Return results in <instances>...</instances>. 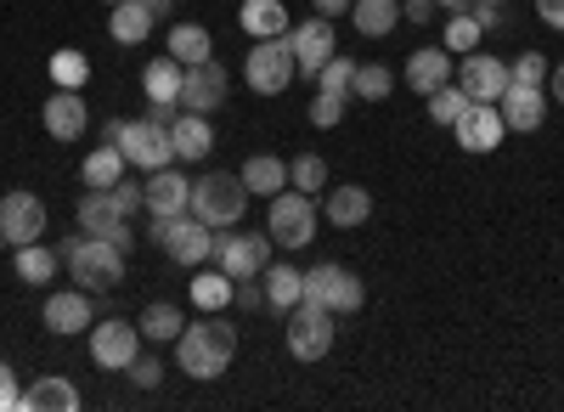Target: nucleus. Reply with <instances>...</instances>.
<instances>
[{
  "label": "nucleus",
  "mask_w": 564,
  "mask_h": 412,
  "mask_svg": "<svg viewBox=\"0 0 564 412\" xmlns=\"http://www.w3.org/2000/svg\"><path fill=\"white\" fill-rule=\"evenodd\" d=\"M141 339H159V345H175L181 339V328H186V316H181V305H170V300H159V305H148L141 311Z\"/></svg>",
  "instance_id": "473e14b6"
},
{
  "label": "nucleus",
  "mask_w": 564,
  "mask_h": 412,
  "mask_svg": "<svg viewBox=\"0 0 564 412\" xmlns=\"http://www.w3.org/2000/svg\"><path fill=\"white\" fill-rule=\"evenodd\" d=\"M553 102H564V63L553 68Z\"/></svg>",
  "instance_id": "6e6d98bb"
},
{
  "label": "nucleus",
  "mask_w": 564,
  "mask_h": 412,
  "mask_svg": "<svg viewBox=\"0 0 564 412\" xmlns=\"http://www.w3.org/2000/svg\"><path fill=\"white\" fill-rule=\"evenodd\" d=\"M289 45H294V63H300V79H316V74H322V63L334 57V23H327V18L294 23V29H289Z\"/></svg>",
  "instance_id": "a211bd4d"
},
{
  "label": "nucleus",
  "mask_w": 564,
  "mask_h": 412,
  "mask_svg": "<svg viewBox=\"0 0 564 412\" xmlns=\"http://www.w3.org/2000/svg\"><path fill=\"white\" fill-rule=\"evenodd\" d=\"M536 18L547 29H564V0H536Z\"/></svg>",
  "instance_id": "3c124183"
},
{
  "label": "nucleus",
  "mask_w": 564,
  "mask_h": 412,
  "mask_svg": "<svg viewBox=\"0 0 564 412\" xmlns=\"http://www.w3.org/2000/svg\"><path fill=\"white\" fill-rule=\"evenodd\" d=\"M452 135H457V148H463V153H497V148H502V135H508L502 108H497V102H468L463 119L452 124Z\"/></svg>",
  "instance_id": "ddd939ff"
},
{
  "label": "nucleus",
  "mask_w": 564,
  "mask_h": 412,
  "mask_svg": "<svg viewBox=\"0 0 564 412\" xmlns=\"http://www.w3.org/2000/svg\"><path fill=\"white\" fill-rule=\"evenodd\" d=\"M108 193H113L119 215H135V209H148V187H141V181H130V175H124V181H113Z\"/></svg>",
  "instance_id": "c03bdc74"
},
{
  "label": "nucleus",
  "mask_w": 564,
  "mask_h": 412,
  "mask_svg": "<svg viewBox=\"0 0 564 412\" xmlns=\"http://www.w3.org/2000/svg\"><path fill=\"white\" fill-rule=\"evenodd\" d=\"M350 79H356V63H350V57H339V52L327 57V63H322V74H316V85L327 90V97H350Z\"/></svg>",
  "instance_id": "79ce46f5"
},
{
  "label": "nucleus",
  "mask_w": 564,
  "mask_h": 412,
  "mask_svg": "<svg viewBox=\"0 0 564 412\" xmlns=\"http://www.w3.org/2000/svg\"><path fill=\"white\" fill-rule=\"evenodd\" d=\"M57 260H63V249H40V243H23V249H12V265H18V278L29 283V289H45L57 278Z\"/></svg>",
  "instance_id": "c756f323"
},
{
  "label": "nucleus",
  "mask_w": 564,
  "mask_h": 412,
  "mask_svg": "<svg viewBox=\"0 0 564 412\" xmlns=\"http://www.w3.org/2000/svg\"><path fill=\"white\" fill-rule=\"evenodd\" d=\"M124 153H119V142H102L97 153H90L85 164H79V175H85V187H113V181H124Z\"/></svg>",
  "instance_id": "72a5a7b5"
},
{
  "label": "nucleus",
  "mask_w": 564,
  "mask_h": 412,
  "mask_svg": "<svg viewBox=\"0 0 564 412\" xmlns=\"http://www.w3.org/2000/svg\"><path fill=\"white\" fill-rule=\"evenodd\" d=\"M102 135L108 142H119V153H124V164L130 170H164V164H175V148H170V124H159V119H135V124H124V119H108L102 124Z\"/></svg>",
  "instance_id": "7ed1b4c3"
},
{
  "label": "nucleus",
  "mask_w": 564,
  "mask_h": 412,
  "mask_svg": "<svg viewBox=\"0 0 564 412\" xmlns=\"http://www.w3.org/2000/svg\"><path fill=\"white\" fill-rule=\"evenodd\" d=\"M305 300L311 305H327L334 316H356L367 305V283L356 278L350 265H311L305 271Z\"/></svg>",
  "instance_id": "423d86ee"
},
{
  "label": "nucleus",
  "mask_w": 564,
  "mask_h": 412,
  "mask_svg": "<svg viewBox=\"0 0 564 412\" xmlns=\"http://www.w3.org/2000/svg\"><path fill=\"white\" fill-rule=\"evenodd\" d=\"M243 79L254 97H282L294 79H300V63H294V45L289 34H271V40H254V52L243 63Z\"/></svg>",
  "instance_id": "39448f33"
},
{
  "label": "nucleus",
  "mask_w": 564,
  "mask_h": 412,
  "mask_svg": "<svg viewBox=\"0 0 564 412\" xmlns=\"http://www.w3.org/2000/svg\"><path fill=\"white\" fill-rule=\"evenodd\" d=\"M45 328H52V334H85L90 328V294L85 289L45 294Z\"/></svg>",
  "instance_id": "393cba45"
},
{
  "label": "nucleus",
  "mask_w": 564,
  "mask_h": 412,
  "mask_svg": "<svg viewBox=\"0 0 564 412\" xmlns=\"http://www.w3.org/2000/svg\"><path fill=\"white\" fill-rule=\"evenodd\" d=\"M148 215H193V181L175 164L148 175Z\"/></svg>",
  "instance_id": "aec40b11"
},
{
  "label": "nucleus",
  "mask_w": 564,
  "mask_h": 412,
  "mask_svg": "<svg viewBox=\"0 0 564 412\" xmlns=\"http://www.w3.org/2000/svg\"><path fill=\"white\" fill-rule=\"evenodd\" d=\"M316 7V18H339V12H350V0H311Z\"/></svg>",
  "instance_id": "864d4df0"
},
{
  "label": "nucleus",
  "mask_w": 564,
  "mask_h": 412,
  "mask_svg": "<svg viewBox=\"0 0 564 412\" xmlns=\"http://www.w3.org/2000/svg\"><path fill=\"white\" fill-rule=\"evenodd\" d=\"M395 90V74L384 68V63H356V79H350V97H361V102H384Z\"/></svg>",
  "instance_id": "4c0bfd02"
},
{
  "label": "nucleus",
  "mask_w": 564,
  "mask_h": 412,
  "mask_svg": "<svg viewBox=\"0 0 564 412\" xmlns=\"http://www.w3.org/2000/svg\"><path fill=\"white\" fill-rule=\"evenodd\" d=\"M468 12H475L480 29H497V23H502V7H468Z\"/></svg>",
  "instance_id": "603ef678"
},
{
  "label": "nucleus",
  "mask_w": 564,
  "mask_h": 412,
  "mask_svg": "<svg viewBox=\"0 0 564 412\" xmlns=\"http://www.w3.org/2000/svg\"><path fill=\"white\" fill-rule=\"evenodd\" d=\"M243 187H249V198H276L282 187H289V159H276V153H254V159H243Z\"/></svg>",
  "instance_id": "bb28decb"
},
{
  "label": "nucleus",
  "mask_w": 564,
  "mask_h": 412,
  "mask_svg": "<svg viewBox=\"0 0 564 412\" xmlns=\"http://www.w3.org/2000/svg\"><path fill=\"white\" fill-rule=\"evenodd\" d=\"M463 108H468V97H463V85L452 79V85H441L435 97H430V119L441 124V130H452L457 119H463Z\"/></svg>",
  "instance_id": "ea45409f"
},
{
  "label": "nucleus",
  "mask_w": 564,
  "mask_h": 412,
  "mask_svg": "<svg viewBox=\"0 0 564 412\" xmlns=\"http://www.w3.org/2000/svg\"><path fill=\"white\" fill-rule=\"evenodd\" d=\"M181 79H186V68L175 57H153L141 68V90H148L153 108H181Z\"/></svg>",
  "instance_id": "b1692460"
},
{
  "label": "nucleus",
  "mask_w": 564,
  "mask_h": 412,
  "mask_svg": "<svg viewBox=\"0 0 564 412\" xmlns=\"http://www.w3.org/2000/svg\"><path fill=\"white\" fill-rule=\"evenodd\" d=\"M170 148L175 159H209L215 153V130H209V113H175L170 119Z\"/></svg>",
  "instance_id": "4be33fe9"
},
{
  "label": "nucleus",
  "mask_w": 564,
  "mask_h": 412,
  "mask_svg": "<svg viewBox=\"0 0 564 412\" xmlns=\"http://www.w3.org/2000/svg\"><path fill=\"white\" fill-rule=\"evenodd\" d=\"M452 79L463 85L468 102H497L508 90V63H497L486 52H463V68H452Z\"/></svg>",
  "instance_id": "4468645a"
},
{
  "label": "nucleus",
  "mask_w": 564,
  "mask_h": 412,
  "mask_svg": "<svg viewBox=\"0 0 564 412\" xmlns=\"http://www.w3.org/2000/svg\"><path fill=\"white\" fill-rule=\"evenodd\" d=\"M249 209V187H243V175H231V170H209L193 181V215L204 226H215V232H226V226H238Z\"/></svg>",
  "instance_id": "20e7f679"
},
{
  "label": "nucleus",
  "mask_w": 564,
  "mask_h": 412,
  "mask_svg": "<svg viewBox=\"0 0 564 412\" xmlns=\"http://www.w3.org/2000/svg\"><path fill=\"white\" fill-rule=\"evenodd\" d=\"M289 187H300V193H311V198H316V193L327 187V164H322L316 153H300V159L289 164Z\"/></svg>",
  "instance_id": "a19ab883"
},
{
  "label": "nucleus",
  "mask_w": 564,
  "mask_h": 412,
  "mask_svg": "<svg viewBox=\"0 0 564 412\" xmlns=\"http://www.w3.org/2000/svg\"><path fill=\"white\" fill-rule=\"evenodd\" d=\"M108 29H113V40H119V45H141V40H148V29H153V12L141 7V0H119Z\"/></svg>",
  "instance_id": "c9c22d12"
},
{
  "label": "nucleus",
  "mask_w": 564,
  "mask_h": 412,
  "mask_svg": "<svg viewBox=\"0 0 564 412\" xmlns=\"http://www.w3.org/2000/svg\"><path fill=\"white\" fill-rule=\"evenodd\" d=\"M124 373H130V384H135V390H153V384L164 379V361H159V356H135Z\"/></svg>",
  "instance_id": "49530a36"
},
{
  "label": "nucleus",
  "mask_w": 564,
  "mask_h": 412,
  "mask_svg": "<svg viewBox=\"0 0 564 412\" xmlns=\"http://www.w3.org/2000/svg\"><path fill=\"white\" fill-rule=\"evenodd\" d=\"M40 119H45V135H57V142H79L85 124H90V108H85L79 90H52V102L40 108Z\"/></svg>",
  "instance_id": "6ab92c4d"
},
{
  "label": "nucleus",
  "mask_w": 564,
  "mask_h": 412,
  "mask_svg": "<svg viewBox=\"0 0 564 412\" xmlns=\"http://www.w3.org/2000/svg\"><path fill=\"white\" fill-rule=\"evenodd\" d=\"M57 249H63V265H68L74 289H85V294H108V289L124 283V249H113L108 238L79 232V238H68V243H57Z\"/></svg>",
  "instance_id": "f03ea898"
},
{
  "label": "nucleus",
  "mask_w": 564,
  "mask_h": 412,
  "mask_svg": "<svg viewBox=\"0 0 564 412\" xmlns=\"http://www.w3.org/2000/svg\"><path fill=\"white\" fill-rule=\"evenodd\" d=\"M135 356H141V328L135 323H102L97 334H90V361H97L102 373H124Z\"/></svg>",
  "instance_id": "2eb2a0df"
},
{
  "label": "nucleus",
  "mask_w": 564,
  "mask_h": 412,
  "mask_svg": "<svg viewBox=\"0 0 564 412\" xmlns=\"http://www.w3.org/2000/svg\"><path fill=\"white\" fill-rule=\"evenodd\" d=\"M79 232H90V238H108L113 249H135V232H130V215H119V204H113V193L108 187H90L85 198H79Z\"/></svg>",
  "instance_id": "1a4fd4ad"
},
{
  "label": "nucleus",
  "mask_w": 564,
  "mask_h": 412,
  "mask_svg": "<svg viewBox=\"0 0 564 412\" xmlns=\"http://www.w3.org/2000/svg\"><path fill=\"white\" fill-rule=\"evenodd\" d=\"M102 7H119V0H102Z\"/></svg>",
  "instance_id": "bf43d9fd"
},
{
  "label": "nucleus",
  "mask_w": 564,
  "mask_h": 412,
  "mask_svg": "<svg viewBox=\"0 0 564 412\" xmlns=\"http://www.w3.org/2000/svg\"><path fill=\"white\" fill-rule=\"evenodd\" d=\"M215 260L231 283H243L271 265V232H226V238H215Z\"/></svg>",
  "instance_id": "9b49d317"
},
{
  "label": "nucleus",
  "mask_w": 564,
  "mask_h": 412,
  "mask_svg": "<svg viewBox=\"0 0 564 412\" xmlns=\"http://www.w3.org/2000/svg\"><path fill=\"white\" fill-rule=\"evenodd\" d=\"M238 23L254 34V40H271V34H289V7L282 0H243Z\"/></svg>",
  "instance_id": "7c9ffc66"
},
{
  "label": "nucleus",
  "mask_w": 564,
  "mask_h": 412,
  "mask_svg": "<svg viewBox=\"0 0 564 412\" xmlns=\"http://www.w3.org/2000/svg\"><path fill=\"white\" fill-rule=\"evenodd\" d=\"M289 350H294L300 361H322L327 350H334V311L300 300V305L289 311Z\"/></svg>",
  "instance_id": "6e6552de"
},
{
  "label": "nucleus",
  "mask_w": 564,
  "mask_h": 412,
  "mask_svg": "<svg viewBox=\"0 0 564 412\" xmlns=\"http://www.w3.org/2000/svg\"><path fill=\"white\" fill-rule=\"evenodd\" d=\"M305 300V271L294 265H265V305L271 311H294Z\"/></svg>",
  "instance_id": "2f4dec72"
},
{
  "label": "nucleus",
  "mask_w": 564,
  "mask_h": 412,
  "mask_svg": "<svg viewBox=\"0 0 564 412\" xmlns=\"http://www.w3.org/2000/svg\"><path fill=\"white\" fill-rule=\"evenodd\" d=\"M401 18L406 23H430L435 18V0H401Z\"/></svg>",
  "instance_id": "8fccbe9b"
},
{
  "label": "nucleus",
  "mask_w": 564,
  "mask_h": 412,
  "mask_svg": "<svg viewBox=\"0 0 564 412\" xmlns=\"http://www.w3.org/2000/svg\"><path fill=\"white\" fill-rule=\"evenodd\" d=\"M23 412H79V390L63 373H45L23 390Z\"/></svg>",
  "instance_id": "5701e85b"
},
{
  "label": "nucleus",
  "mask_w": 564,
  "mask_h": 412,
  "mask_svg": "<svg viewBox=\"0 0 564 412\" xmlns=\"http://www.w3.org/2000/svg\"><path fill=\"white\" fill-rule=\"evenodd\" d=\"M406 85L417 97H435L441 85H452V52L446 45H423V52L406 57Z\"/></svg>",
  "instance_id": "412c9836"
},
{
  "label": "nucleus",
  "mask_w": 564,
  "mask_h": 412,
  "mask_svg": "<svg viewBox=\"0 0 564 412\" xmlns=\"http://www.w3.org/2000/svg\"><path fill=\"white\" fill-rule=\"evenodd\" d=\"M497 108H502V124H508V130L531 135V130H542V119H547V85H513V79H508V90L497 97Z\"/></svg>",
  "instance_id": "f3484780"
},
{
  "label": "nucleus",
  "mask_w": 564,
  "mask_h": 412,
  "mask_svg": "<svg viewBox=\"0 0 564 412\" xmlns=\"http://www.w3.org/2000/svg\"><path fill=\"white\" fill-rule=\"evenodd\" d=\"M350 23H356L367 40H384V34H395V23H401V0H350Z\"/></svg>",
  "instance_id": "c85d7f7f"
},
{
  "label": "nucleus",
  "mask_w": 564,
  "mask_h": 412,
  "mask_svg": "<svg viewBox=\"0 0 564 412\" xmlns=\"http://www.w3.org/2000/svg\"><path fill=\"white\" fill-rule=\"evenodd\" d=\"M45 238V204L23 187H12L0 198V243L7 249H23V243H40Z\"/></svg>",
  "instance_id": "9d476101"
},
{
  "label": "nucleus",
  "mask_w": 564,
  "mask_h": 412,
  "mask_svg": "<svg viewBox=\"0 0 564 412\" xmlns=\"http://www.w3.org/2000/svg\"><path fill=\"white\" fill-rule=\"evenodd\" d=\"M175 265H186V271H198L209 254H215V226H204L198 215H175L170 220V232H164V243H159Z\"/></svg>",
  "instance_id": "f8f14e48"
},
{
  "label": "nucleus",
  "mask_w": 564,
  "mask_h": 412,
  "mask_svg": "<svg viewBox=\"0 0 564 412\" xmlns=\"http://www.w3.org/2000/svg\"><path fill=\"white\" fill-rule=\"evenodd\" d=\"M141 7H148L153 18H164V12H175V0H141Z\"/></svg>",
  "instance_id": "5fc2aeb1"
},
{
  "label": "nucleus",
  "mask_w": 564,
  "mask_h": 412,
  "mask_svg": "<svg viewBox=\"0 0 564 412\" xmlns=\"http://www.w3.org/2000/svg\"><path fill=\"white\" fill-rule=\"evenodd\" d=\"M231 305H243V311H260V305H265V289H254V283L243 278V283H238V294H231Z\"/></svg>",
  "instance_id": "09e8293b"
},
{
  "label": "nucleus",
  "mask_w": 564,
  "mask_h": 412,
  "mask_svg": "<svg viewBox=\"0 0 564 412\" xmlns=\"http://www.w3.org/2000/svg\"><path fill=\"white\" fill-rule=\"evenodd\" d=\"M265 232H271V243H282V249H305V243L316 238V198L300 193V187H282V193L271 198Z\"/></svg>",
  "instance_id": "0eeeda50"
},
{
  "label": "nucleus",
  "mask_w": 564,
  "mask_h": 412,
  "mask_svg": "<svg viewBox=\"0 0 564 412\" xmlns=\"http://www.w3.org/2000/svg\"><path fill=\"white\" fill-rule=\"evenodd\" d=\"M226 90H231V79H226V68L209 57V63H198V68H186V79H181V108H186V113H215V108L226 102Z\"/></svg>",
  "instance_id": "dca6fc26"
},
{
  "label": "nucleus",
  "mask_w": 564,
  "mask_h": 412,
  "mask_svg": "<svg viewBox=\"0 0 564 412\" xmlns=\"http://www.w3.org/2000/svg\"><path fill=\"white\" fill-rule=\"evenodd\" d=\"M475 7H502V0H475Z\"/></svg>",
  "instance_id": "13d9d810"
},
{
  "label": "nucleus",
  "mask_w": 564,
  "mask_h": 412,
  "mask_svg": "<svg viewBox=\"0 0 564 412\" xmlns=\"http://www.w3.org/2000/svg\"><path fill=\"white\" fill-rule=\"evenodd\" d=\"M316 204L327 209V226H345V232L372 215V193L367 187H350V181H345V187H327V198H316Z\"/></svg>",
  "instance_id": "a878e982"
},
{
  "label": "nucleus",
  "mask_w": 564,
  "mask_h": 412,
  "mask_svg": "<svg viewBox=\"0 0 564 412\" xmlns=\"http://www.w3.org/2000/svg\"><path fill=\"white\" fill-rule=\"evenodd\" d=\"M231 361H238V328L220 323V311L209 316V323L181 328V339H175V368H181L186 379H220Z\"/></svg>",
  "instance_id": "f257e3e1"
},
{
  "label": "nucleus",
  "mask_w": 564,
  "mask_h": 412,
  "mask_svg": "<svg viewBox=\"0 0 564 412\" xmlns=\"http://www.w3.org/2000/svg\"><path fill=\"white\" fill-rule=\"evenodd\" d=\"M18 406H23L18 373H12V361H0V412H18Z\"/></svg>",
  "instance_id": "de8ad7c7"
},
{
  "label": "nucleus",
  "mask_w": 564,
  "mask_h": 412,
  "mask_svg": "<svg viewBox=\"0 0 564 412\" xmlns=\"http://www.w3.org/2000/svg\"><path fill=\"white\" fill-rule=\"evenodd\" d=\"M45 74H52L57 90H79L90 79V57L74 52V45H63V52H52V63H45Z\"/></svg>",
  "instance_id": "e433bc0d"
},
{
  "label": "nucleus",
  "mask_w": 564,
  "mask_h": 412,
  "mask_svg": "<svg viewBox=\"0 0 564 412\" xmlns=\"http://www.w3.org/2000/svg\"><path fill=\"white\" fill-rule=\"evenodd\" d=\"M547 68H553V63H547L542 52H525L520 63L508 68V79H513V85H547Z\"/></svg>",
  "instance_id": "37998d69"
},
{
  "label": "nucleus",
  "mask_w": 564,
  "mask_h": 412,
  "mask_svg": "<svg viewBox=\"0 0 564 412\" xmlns=\"http://www.w3.org/2000/svg\"><path fill=\"white\" fill-rule=\"evenodd\" d=\"M231 294H238V283H231L226 271H198V278H193V305H198L204 316L226 311V305H231Z\"/></svg>",
  "instance_id": "f704fd0d"
},
{
  "label": "nucleus",
  "mask_w": 564,
  "mask_h": 412,
  "mask_svg": "<svg viewBox=\"0 0 564 412\" xmlns=\"http://www.w3.org/2000/svg\"><path fill=\"white\" fill-rule=\"evenodd\" d=\"M435 7H463V0H435Z\"/></svg>",
  "instance_id": "4d7b16f0"
},
{
  "label": "nucleus",
  "mask_w": 564,
  "mask_h": 412,
  "mask_svg": "<svg viewBox=\"0 0 564 412\" xmlns=\"http://www.w3.org/2000/svg\"><path fill=\"white\" fill-rule=\"evenodd\" d=\"M170 57H175L181 68L209 63V57H215V34H209L204 23H175V29H170Z\"/></svg>",
  "instance_id": "cd10ccee"
},
{
  "label": "nucleus",
  "mask_w": 564,
  "mask_h": 412,
  "mask_svg": "<svg viewBox=\"0 0 564 412\" xmlns=\"http://www.w3.org/2000/svg\"><path fill=\"white\" fill-rule=\"evenodd\" d=\"M345 119V97H327V90H316V102H311V124L316 130H334Z\"/></svg>",
  "instance_id": "a18cd8bd"
},
{
  "label": "nucleus",
  "mask_w": 564,
  "mask_h": 412,
  "mask_svg": "<svg viewBox=\"0 0 564 412\" xmlns=\"http://www.w3.org/2000/svg\"><path fill=\"white\" fill-rule=\"evenodd\" d=\"M480 34H486V29L475 23V12H463V7H457V12L446 18V29H441L446 52H475V45H480Z\"/></svg>",
  "instance_id": "58836bf2"
}]
</instances>
